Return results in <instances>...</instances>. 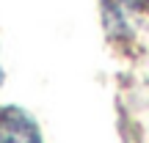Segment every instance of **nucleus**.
Listing matches in <instances>:
<instances>
[{"instance_id": "1", "label": "nucleus", "mask_w": 149, "mask_h": 143, "mask_svg": "<svg viewBox=\"0 0 149 143\" xmlns=\"http://www.w3.org/2000/svg\"><path fill=\"white\" fill-rule=\"evenodd\" d=\"M0 143H39L36 129L22 113L6 110L0 116Z\"/></svg>"}]
</instances>
